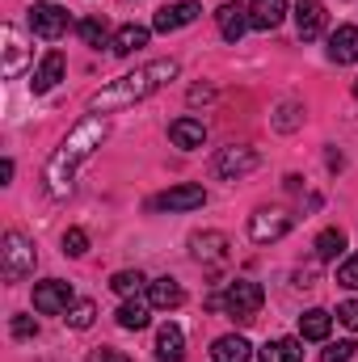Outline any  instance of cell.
Listing matches in <instances>:
<instances>
[{
	"label": "cell",
	"mask_w": 358,
	"mask_h": 362,
	"mask_svg": "<svg viewBox=\"0 0 358 362\" xmlns=\"http://www.w3.org/2000/svg\"><path fill=\"white\" fill-rule=\"evenodd\" d=\"M207 202V189L202 185H173V189H165L161 198H152V206H161V211H198Z\"/></svg>",
	"instance_id": "10"
},
{
	"label": "cell",
	"mask_w": 358,
	"mask_h": 362,
	"mask_svg": "<svg viewBox=\"0 0 358 362\" xmlns=\"http://www.w3.org/2000/svg\"><path fill=\"white\" fill-rule=\"evenodd\" d=\"M34 333H38V320L34 316H13V337L17 341H30Z\"/></svg>",
	"instance_id": "34"
},
{
	"label": "cell",
	"mask_w": 358,
	"mask_h": 362,
	"mask_svg": "<svg viewBox=\"0 0 358 362\" xmlns=\"http://www.w3.org/2000/svg\"><path fill=\"white\" fill-rule=\"evenodd\" d=\"M93 362H131V358H127L122 350H97V354H93Z\"/></svg>",
	"instance_id": "36"
},
{
	"label": "cell",
	"mask_w": 358,
	"mask_h": 362,
	"mask_svg": "<svg viewBox=\"0 0 358 362\" xmlns=\"http://www.w3.org/2000/svg\"><path fill=\"white\" fill-rule=\"evenodd\" d=\"M148 303L161 308V312H173V308L185 303V291H181L178 278H152L148 282Z\"/></svg>",
	"instance_id": "16"
},
{
	"label": "cell",
	"mask_w": 358,
	"mask_h": 362,
	"mask_svg": "<svg viewBox=\"0 0 358 362\" xmlns=\"http://www.w3.org/2000/svg\"><path fill=\"white\" fill-rule=\"evenodd\" d=\"M299 122H304V105H299V101H282V105L274 110V127H278V131H295Z\"/></svg>",
	"instance_id": "29"
},
{
	"label": "cell",
	"mask_w": 358,
	"mask_h": 362,
	"mask_svg": "<svg viewBox=\"0 0 358 362\" xmlns=\"http://www.w3.org/2000/svg\"><path fill=\"white\" fill-rule=\"evenodd\" d=\"M329 59L333 64H354L358 59V25H337L329 34Z\"/></svg>",
	"instance_id": "17"
},
{
	"label": "cell",
	"mask_w": 358,
	"mask_h": 362,
	"mask_svg": "<svg viewBox=\"0 0 358 362\" xmlns=\"http://www.w3.org/2000/svg\"><path fill=\"white\" fill-rule=\"evenodd\" d=\"M144 286H148V278H144L139 270H118L114 278H110V291H114V295H122V299H131V295H139Z\"/></svg>",
	"instance_id": "27"
},
{
	"label": "cell",
	"mask_w": 358,
	"mask_h": 362,
	"mask_svg": "<svg viewBox=\"0 0 358 362\" xmlns=\"http://www.w3.org/2000/svg\"><path fill=\"white\" fill-rule=\"evenodd\" d=\"M262 303H266V291H262L253 278H236V282H228V291H215V295L207 299L211 312H224V316H232V320H258Z\"/></svg>",
	"instance_id": "3"
},
{
	"label": "cell",
	"mask_w": 358,
	"mask_h": 362,
	"mask_svg": "<svg viewBox=\"0 0 358 362\" xmlns=\"http://www.w3.org/2000/svg\"><path fill=\"white\" fill-rule=\"evenodd\" d=\"M8 181H13V160H4V165H0V185H8Z\"/></svg>",
	"instance_id": "38"
},
{
	"label": "cell",
	"mask_w": 358,
	"mask_h": 362,
	"mask_svg": "<svg viewBox=\"0 0 358 362\" xmlns=\"http://www.w3.org/2000/svg\"><path fill=\"white\" fill-rule=\"evenodd\" d=\"M64 253H68V257H85V253H89V236H85L81 228H68V232H64Z\"/></svg>",
	"instance_id": "31"
},
{
	"label": "cell",
	"mask_w": 358,
	"mask_h": 362,
	"mask_svg": "<svg viewBox=\"0 0 358 362\" xmlns=\"http://www.w3.org/2000/svg\"><path fill=\"white\" fill-rule=\"evenodd\" d=\"M30 30H34L38 38H47V42H55V38L68 30V13H64L59 4L42 0V4H34V8H30Z\"/></svg>",
	"instance_id": "8"
},
{
	"label": "cell",
	"mask_w": 358,
	"mask_h": 362,
	"mask_svg": "<svg viewBox=\"0 0 358 362\" xmlns=\"http://www.w3.org/2000/svg\"><path fill=\"white\" fill-rule=\"evenodd\" d=\"M211 97H215L211 85H194V89H190V101H194V105H198V101H211Z\"/></svg>",
	"instance_id": "37"
},
{
	"label": "cell",
	"mask_w": 358,
	"mask_h": 362,
	"mask_svg": "<svg viewBox=\"0 0 358 362\" xmlns=\"http://www.w3.org/2000/svg\"><path fill=\"white\" fill-rule=\"evenodd\" d=\"M72 329H93V320H97V308H93V299H76L72 308H68V316H64Z\"/></svg>",
	"instance_id": "30"
},
{
	"label": "cell",
	"mask_w": 358,
	"mask_h": 362,
	"mask_svg": "<svg viewBox=\"0 0 358 362\" xmlns=\"http://www.w3.org/2000/svg\"><path fill=\"white\" fill-rule=\"evenodd\" d=\"M291 211H282V206H262V211H253V219H249V236L258 240V245H274V240H282L287 232H291Z\"/></svg>",
	"instance_id": "6"
},
{
	"label": "cell",
	"mask_w": 358,
	"mask_h": 362,
	"mask_svg": "<svg viewBox=\"0 0 358 362\" xmlns=\"http://www.w3.org/2000/svg\"><path fill=\"white\" fill-rule=\"evenodd\" d=\"M329 329H333V316L321 312V308H308L299 316V337L304 341H329Z\"/></svg>",
	"instance_id": "23"
},
{
	"label": "cell",
	"mask_w": 358,
	"mask_h": 362,
	"mask_svg": "<svg viewBox=\"0 0 358 362\" xmlns=\"http://www.w3.org/2000/svg\"><path fill=\"white\" fill-rule=\"evenodd\" d=\"M198 4L194 0H178V4H165L161 13H156V21H152V30H161V34H173L181 25H190V21H198Z\"/></svg>",
	"instance_id": "12"
},
{
	"label": "cell",
	"mask_w": 358,
	"mask_h": 362,
	"mask_svg": "<svg viewBox=\"0 0 358 362\" xmlns=\"http://www.w3.org/2000/svg\"><path fill=\"white\" fill-rule=\"evenodd\" d=\"M215 21H219V34H224L228 42H241V34L249 30V8H241V4H224V8L215 13Z\"/></svg>",
	"instance_id": "20"
},
{
	"label": "cell",
	"mask_w": 358,
	"mask_h": 362,
	"mask_svg": "<svg viewBox=\"0 0 358 362\" xmlns=\"http://www.w3.org/2000/svg\"><path fill=\"white\" fill-rule=\"evenodd\" d=\"M354 350H358L354 341H333V346L321 354V362H350L354 358Z\"/></svg>",
	"instance_id": "33"
},
{
	"label": "cell",
	"mask_w": 358,
	"mask_h": 362,
	"mask_svg": "<svg viewBox=\"0 0 358 362\" xmlns=\"http://www.w3.org/2000/svg\"><path fill=\"white\" fill-rule=\"evenodd\" d=\"M72 303H76V295H72V282H64V278H51V282L34 286V312H42V316H59Z\"/></svg>",
	"instance_id": "7"
},
{
	"label": "cell",
	"mask_w": 358,
	"mask_h": 362,
	"mask_svg": "<svg viewBox=\"0 0 358 362\" xmlns=\"http://www.w3.org/2000/svg\"><path fill=\"white\" fill-rule=\"evenodd\" d=\"M0 42H4V47H0V51H4L0 72L13 81V76H21V72H25V64H30V47L21 42V34H17L13 25H4V30H0Z\"/></svg>",
	"instance_id": "9"
},
{
	"label": "cell",
	"mask_w": 358,
	"mask_h": 362,
	"mask_svg": "<svg viewBox=\"0 0 358 362\" xmlns=\"http://www.w3.org/2000/svg\"><path fill=\"white\" fill-rule=\"evenodd\" d=\"M139 47H148V25H122V30H114V42H110L114 55H131Z\"/></svg>",
	"instance_id": "25"
},
{
	"label": "cell",
	"mask_w": 358,
	"mask_h": 362,
	"mask_svg": "<svg viewBox=\"0 0 358 362\" xmlns=\"http://www.w3.org/2000/svg\"><path fill=\"white\" fill-rule=\"evenodd\" d=\"M258 165H262V156H258L249 144H228V148H219V152H215L211 173H215L219 181H241V177H249Z\"/></svg>",
	"instance_id": "5"
},
{
	"label": "cell",
	"mask_w": 358,
	"mask_h": 362,
	"mask_svg": "<svg viewBox=\"0 0 358 362\" xmlns=\"http://www.w3.org/2000/svg\"><path fill=\"white\" fill-rule=\"evenodd\" d=\"M169 139H173V148H181V152H194V148L207 144V122L202 118H173L169 122Z\"/></svg>",
	"instance_id": "13"
},
{
	"label": "cell",
	"mask_w": 358,
	"mask_h": 362,
	"mask_svg": "<svg viewBox=\"0 0 358 362\" xmlns=\"http://www.w3.org/2000/svg\"><path fill=\"white\" fill-rule=\"evenodd\" d=\"M148 320H152V303H148V299H139V295L122 299V308H118V325H122V329L139 333V329H148Z\"/></svg>",
	"instance_id": "21"
},
{
	"label": "cell",
	"mask_w": 358,
	"mask_h": 362,
	"mask_svg": "<svg viewBox=\"0 0 358 362\" xmlns=\"http://www.w3.org/2000/svg\"><path fill=\"white\" fill-rule=\"evenodd\" d=\"M342 249H346V232H342V228H325V232L316 236V257H321V262H337Z\"/></svg>",
	"instance_id": "26"
},
{
	"label": "cell",
	"mask_w": 358,
	"mask_h": 362,
	"mask_svg": "<svg viewBox=\"0 0 358 362\" xmlns=\"http://www.w3.org/2000/svg\"><path fill=\"white\" fill-rule=\"evenodd\" d=\"M64 72H68V59H64L59 51H47V55H42V64L34 68L30 89H34V93H51L59 81H64Z\"/></svg>",
	"instance_id": "14"
},
{
	"label": "cell",
	"mask_w": 358,
	"mask_h": 362,
	"mask_svg": "<svg viewBox=\"0 0 358 362\" xmlns=\"http://www.w3.org/2000/svg\"><path fill=\"white\" fill-rule=\"evenodd\" d=\"M178 72H181L178 59H152V64H144V68H135V72L110 81L105 89H97L89 97V110L93 114H110V110H127V105H135V101H148L152 93L165 89Z\"/></svg>",
	"instance_id": "2"
},
{
	"label": "cell",
	"mask_w": 358,
	"mask_h": 362,
	"mask_svg": "<svg viewBox=\"0 0 358 362\" xmlns=\"http://www.w3.org/2000/svg\"><path fill=\"white\" fill-rule=\"evenodd\" d=\"M287 17V0H253L249 4V25L253 30H278Z\"/></svg>",
	"instance_id": "18"
},
{
	"label": "cell",
	"mask_w": 358,
	"mask_h": 362,
	"mask_svg": "<svg viewBox=\"0 0 358 362\" xmlns=\"http://www.w3.org/2000/svg\"><path fill=\"white\" fill-rule=\"evenodd\" d=\"M295 30H299L304 42L321 38V30H325V4L321 0H299L295 4Z\"/></svg>",
	"instance_id": "15"
},
{
	"label": "cell",
	"mask_w": 358,
	"mask_h": 362,
	"mask_svg": "<svg viewBox=\"0 0 358 362\" xmlns=\"http://www.w3.org/2000/svg\"><path fill=\"white\" fill-rule=\"evenodd\" d=\"M337 286H346V291H358V253H350V257L337 266Z\"/></svg>",
	"instance_id": "32"
},
{
	"label": "cell",
	"mask_w": 358,
	"mask_h": 362,
	"mask_svg": "<svg viewBox=\"0 0 358 362\" xmlns=\"http://www.w3.org/2000/svg\"><path fill=\"white\" fill-rule=\"evenodd\" d=\"M38 266V253H34V245L21 236V232H4V240H0V274H4V282L13 286V282H25L30 274Z\"/></svg>",
	"instance_id": "4"
},
{
	"label": "cell",
	"mask_w": 358,
	"mask_h": 362,
	"mask_svg": "<svg viewBox=\"0 0 358 362\" xmlns=\"http://www.w3.org/2000/svg\"><path fill=\"white\" fill-rule=\"evenodd\" d=\"M337 320H342L350 333H358V299H346V303L337 308Z\"/></svg>",
	"instance_id": "35"
},
{
	"label": "cell",
	"mask_w": 358,
	"mask_h": 362,
	"mask_svg": "<svg viewBox=\"0 0 358 362\" xmlns=\"http://www.w3.org/2000/svg\"><path fill=\"white\" fill-rule=\"evenodd\" d=\"M76 30H81V38H85L89 47H105V42H114V34H110V25H105L101 17H85V21H81Z\"/></svg>",
	"instance_id": "28"
},
{
	"label": "cell",
	"mask_w": 358,
	"mask_h": 362,
	"mask_svg": "<svg viewBox=\"0 0 358 362\" xmlns=\"http://www.w3.org/2000/svg\"><path fill=\"white\" fill-rule=\"evenodd\" d=\"M190 253L198 262H207V266H219V262H228V236L224 232H194L190 236Z\"/></svg>",
	"instance_id": "11"
},
{
	"label": "cell",
	"mask_w": 358,
	"mask_h": 362,
	"mask_svg": "<svg viewBox=\"0 0 358 362\" xmlns=\"http://www.w3.org/2000/svg\"><path fill=\"white\" fill-rule=\"evenodd\" d=\"M185 358V333L178 325H161L156 333V362H181Z\"/></svg>",
	"instance_id": "19"
},
{
	"label": "cell",
	"mask_w": 358,
	"mask_h": 362,
	"mask_svg": "<svg viewBox=\"0 0 358 362\" xmlns=\"http://www.w3.org/2000/svg\"><path fill=\"white\" fill-rule=\"evenodd\" d=\"M105 135H110V122H105V118H85L76 131H68V139L51 152V160H47V169H42V189H47L51 198H68L76 169L101 148Z\"/></svg>",
	"instance_id": "1"
},
{
	"label": "cell",
	"mask_w": 358,
	"mask_h": 362,
	"mask_svg": "<svg viewBox=\"0 0 358 362\" xmlns=\"http://www.w3.org/2000/svg\"><path fill=\"white\" fill-rule=\"evenodd\" d=\"M262 362H304V341H295V337H274L262 346Z\"/></svg>",
	"instance_id": "24"
},
{
	"label": "cell",
	"mask_w": 358,
	"mask_h": 362,
	"mask_svg": "<svg viewBox=\"0 0 358 362\" xmlns=\"http://www.w3.org/2000/svg\"><path fill=\"white\" fill-rule=\"evenodd\" d=\"M249 358H253V346L236 333H228L211 346V362H249Z\"/></svg>",
	"instance_id": "22"
},
{
	"label": "cell",
	"mask_w": 358,
	"mask_h": 362,
	"mask_svg": "<svg viewBox=\"0 0 358 362\" xmlns=\"http://www.w3.org/2000/svg\"><path fill=\"white\" fill-rule=\"evenodd\" d=\"M354 97H358V81H354Z\"/></svg>",
	"instance_id": "39"
}]
</instances>
